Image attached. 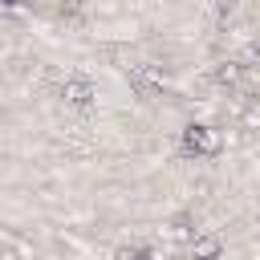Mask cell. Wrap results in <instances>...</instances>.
<instances>
[{"label":"cell","instance_id":"cell-2","mask_svg":"<svg viewBox=\"0 0 260 260\" xmlns=\"http://www.w3.org/2000/svg\"><path fill=\"white\" fill-rule=\"evenodd\" d=\"M61 93H65V102H73V106H89V98H93V85L89 81H65L61 85Z\"/></svg>","mask_w":260,"mask_h":260},{"label":"cell","instance_id":"cell-5","mask_svg":"<svg viewBox=\"0 0 260 260\" xmlns=\"http://www.w3.org/2000/svg\"><path fill=\"white\" fill-rule=\"evenodd\" d=\"M8 4H12V0H8Z\"/></svg>","mask_w":260,"mask_h":260},{"label":"cell","instance_id":"cell-3","mask_svg":"<svg viewBox=\"0 0 260 260\" xmlns=\"http://www.w3.org/2000/svg\"><path fill=\"white\" fill-rule=\"evenodd\" d=\"M219 81H223V85H232V81H240V65H236V61H228V65L219 69Z\"/></svg>","mask_w":260,"mask_h":260},{"label":"cell","instance_id":"cell-1","mask_svg":"<svg viewBox=\"0 0 260 260\" xmlns=\"http://www.w3.org/2000/svg\"><path fill=\"white\" fill-rule=\"evenodd\" d=\"M183 150L187 154H215L219 150V134L211 126H187L183 130Z\"/></svg>","mask_w":260,"mask_h":260},{"label":"cell","instance_id":"cell-4","mask_svg":"<svg viewBox=\"0 0 260 260\" xmlns=\"http://www.w3.org/2000/svg\"><path fill=\"white\" fill-rule=\"evenodd\" d=\"M195 252H219V244H211V240H199V244H195Z\"/></svg>","mask_w":260,"mask_h":260}]
</instances>
